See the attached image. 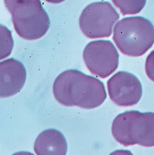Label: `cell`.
<instances>
[{
  "mask_svg": "<svg viewBox=\"0 0 154 155\" xmlns=\"http://www.w3.org/2000/svg\"><path fill=\"white\" fill-rule=\"evenodd\" d=\"M107 87L110 99L118 106H133L142 97L141 83L135 76L128 72H117L108 81Z\"/></svg>",
  "mask_w": 154,
  "mask_h": 155,
  "instance_id": "cell-7",
  "label": "cell"
},
{
  "mask_svg": "<svg viewBox=\"0 0 154 155\" xmlns=\"http://www.w3.org/2000/svg\"><path fill=\"white\" fill-rule=\"evenodd\" d=\"M1 55L0 59L6 58L11 54L13 40L11 31L5 26L1 24Z\"/></svg>",
  "mask_w": 154,
  "mask_h": 155,
  "instance_id": "cell-11",
  "label": "cell"
},
{
  "mask_svg": "<svg viewBox=\"0 0 154 155\" xmlns=\"http://www.w3.org/2000/svg\"><path fill=\"white\" fill-rule=\"evenodd\" d=\"M123 15L139 13L145 5L146 1H112Z\"/></svg>",
  "mask_w": 154,
  "mask_h": 155,
  "instance_id": "cell-10",
  "label": "cell"
},
{
  "mask_svg": "<svg viewBox=\"0 0 154 155\" xmlns=\"http://www.w3.org/2000/svg\"><path fill=\"white\" fill-rule=\"evenodd\" d=\"M34 150L37 155H66L67 143L61 132L50 129L43 131L37 137Z\"/></svg>",
  "mask_w": 154,
  "mask_h": 155,
  "instance_id": "cell-9",
  "label": "cell"
},
{
  "mask_svg": "<svg viewBox=\"0 0 154 155\" xmlns=\"http://www.w3.org/2000/svg\"><path fill=\"white\" fill-rule=\"evenodd\" d=\"M119 14L112 4L107 2H93L82 11L79 25L83 34L89 38H108Z\"/></svg>",
  "mask_w": 154,
  "mask_h": 155,
  "instance_id": "cell-5",
  "label": "cell"
},
{
  "mask_svg": "<svg viewBox=\"0 0 154 155\" xmlns=\"http://www.w3.org/2000/svg\"><path fill=\"white\" fill-rule=\"evenodd\" d=\"M109 155H134L131 151L127 150H118L112 152Z\"/></svg>",
  "mask_w": 154,
  "mask_h": 155,
  "instance_id": "cell-13",
  "label": "cell"
},
{
  "mask_svg": "<svg viewBox=\"0 0 154 155\" xmlns=\"http://www.w3.org/2000/svg\"><path fill=\"white\" fill-rule=\"evenodd\" d=\"M112 133L125 147H154V113L130 110L120 114L113 121Z\"/></svg>",
  "mask_w": 154,
  "mask_h": 155,
  "instance_id": "cell-3",
  "label": "cell"
},
{
  "mask_svg": "<svg viewBox=\"0 0 154 155\" xmlns=\"http://www.w3.org/2000/svg\"><path fill=\"white\" fill-rule=\"evenodd\" d=\"M27 73L23 64L13 58L0 63V96L7 98L19 92L26 81Z\"/></svg>",
  "mask_w": 154,
  "mask_h": 155,
  "instance_id": "cell-8",
  "label": "cell"
},
{
  "mask_svg": "<svg viewBox=\"0 0 154 155\" xmlns=\"http://www.w3.org/2000/svg\"><path fill=\"white\" fill-rule=\"evenodd\" d=\"M113 39L120 52L130 57L143 55L154 43V27L149 20L128 17L115 26Z\"/></svg>",
  "mask_w": 154,
  "mask_h": 155,
  "instance_id": "cell-2",
  "label": "cell"
},
{
  "mask_svg": "<svg viewBox=\"0 0 154 155\" xmlns=\"http://www.w3.org/2000/svg\"><path fill=\"white\" fill-rule=\"evenodd\" d=\"M53 91L60 104L85 109L100 106L107 98L104 85L100 80L77 69L66 70L59 75Z\"/></svg>",
  "mask_w": 154,
  "mask_h": 155,
  "instance_id": "cell-1",
  "label": "cell"
},
{
  "mask_svg": "<svg viewBox=\"0 0 154 155\" xmlns=\"http://www.w3.org/2000/svg\"><path fill=\"white\" fill-rule=\"evenodd\" d=\"M83 58L91 73L102 79L112 74L118 67L119 54L108 40L90 42L84 48Z\"/></svg>",
  "mask_w": 154,
  "mask_h": 155,
  "instance_id": "cell-6",
  "label": "cell"
},
{
  "mask_svg": "<svg viewBox=\"0 0 154 155\" xmlns=\"http://www.w3.org/2000/svg\"><path fill=\"white\" fill-rule=\"evenodd\" d=\"M145 69L149 78L154 82V50L151 52L147 57Z\"/></svg>",
  "mask_w": 154,
  "mask_h": 155,
  "instance_id": "cell-12",
  "label": "cell"
},
{
  "mask_svg": "<svg viewBox=\"0 0 154 155\" xmlns=\"http://www.w3.org/2000/svg\"><path fill=\"white\" fill-rule=\"evenodd\" d=\"M12 155H34L33 153L28 151H20L14 153Z\"/></svg>",
  "mask_w": 154,
  "mask_h": 155,
  "instance_id": "cell-14",
  "label": "cell"
},
{
  "mask_svg": "<svg viewBox=\"0 0 154 155\" xmlns=\"http://www.w3.org/2000/svg\"><path fill=\"white\" fill-rule=\"evenodd\" d=\"M14 29L26 40H36L45 35L50 26L49 16L39 0H5Z\"/></svg>",
  "mask_w": 154,
  "mask_h": 155,
  "instance_id": "cell-4",
  "label": "cell"
}]
</instances>
